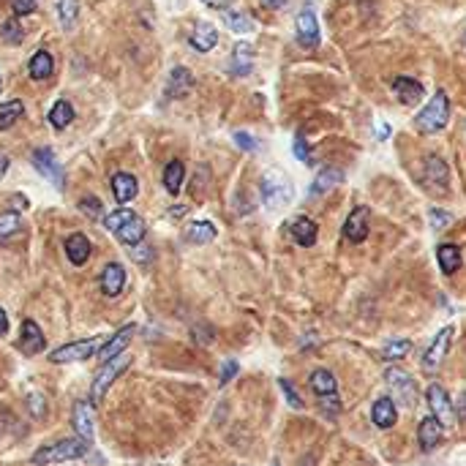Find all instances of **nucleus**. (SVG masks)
<instances>
[{"instance_id":"f257e3e1","label":"nucleus","mask_w":466,"mask_h":466,"mask_svg":"<svg viewBox=\"0 0 466 466\" xmlns=\"http://www.w3.org/2000/svg\"><path fill=\"white\" fill-rule=\"evenodd\" d=\"M447 120H450V98H447L445 91H436L434 98L425 104V109L418 112L415 126L425 134H436V131H442L447 126Z\"/></svg>"},{"instance_id":"f03ea898","label":"nucleus","mask_w":466,"mask_h":466,"mask_svg":"<svg viewBox=\"0 0 466 466\" xmlns=\"http://www.w3.org/2000/svg\"><path fill=\"white\" fill-rule=\"evenodd\" d=\"M85 456H88V442L85 439H66V442H55V445L36 450L30 461L36 466H47L60 464V461H77V458H85Z\"/></svg>"},{"instance_id":"7ed1b4c3","label":"nucleus","mask_w":466,"mask_h":466,"mask_svg":"<svg viewBox=\"0 0 466 466\" xmlns=\"http://www.w3.org/2000/svg\"><path fill=\"white\" fill-rule=\"evenodd\" d=\"M106 344L104 335H95V338H88V341H74V344H66L60 349H55L49 355L52 363H74V360H88V357H95L101 352V346Z\"/></svg>"},{"instance_id":"20e7f679","label":"nucleus","mask_w":466,"mask_h":466,"mask_svg":"<svg viewBox=\"0 0 466 466\" xmlns=\"http://www.w3.org/2000/svg\"><path fill=\"white\" fill-rule=\"evenodd\" d=\"M262 199L270 210H281L292 202V186L281 172H268L262 178Z\"/></svg>"},{"instance_id":"39448f33","label":"nucleus","mask_w":466,"mask_h":466,"mask_svg":"<svg viewBox=\"0 0 466 466\" xmlns=\"http://www.w3.org/2000/svg\"><path fill=\"white\" fill-rule=\"evenodd\" d=\"M450 344H453V327H442V330L436 333L434 344H431V346L425 349V355H422V371L425 373L439 371L442 360H445L447 352H450Z\"/></svg>"},{"instance_id":"423d86ee","label":"nucleus","mask_w":466,"mask_h":466,"mask_svg":"<svg viewBox=\"0 0 466 466\" xmlns=\"http://www.w3.org/2000/svg\"><path fill=\"white\" fill-rule=\"evenodd\" d=\"M126 366H129V357H126V355H120V357H115V360H109V363L101 366V371L95 373V379H93V387H91V404H101V398L106 395L109 384L115 382V376L123 371Z\"/></svg>"},{"instance_id":"0eeeda50","label":"nucleus","mask_w":466,"mask_h":466,"mask_svg":"<svg viewBox=\"0 0 466 466\" xmlns=\"http://www.w3.org/2000/svg\"><path fill=\"white\" fill-rule=\"evenodd\" d=\"M384 382H387V387L393 390L395 401H401V404H407V407H415V401H418V387H415V382L409 379V373H404L401 369H387V371H384Z\"/></svg>"},{"instance_id":"6e6552de","label":"nucleus","mask_w":466,"mask_h":466,"mask_svg":"<svg viewBox=\"0 0 466 466\" xmlns=\"http://www.w3.org/2000/svg\"><path fill=\"white\" fill-rule=\"evenodd\" d=\"M297 41L303 49L319 47V22H317V11L311 6H306L297 14Z\"/></svg>"},{"instance_id":"1a4fd4ad","label":"nucleus","mask_w":466,"mask_h":466,"mask_svg":"<svg viewBox=\"0 0 466 466\" xmlns=\"http://www.w3.org/2000/svg\"><path fill=\"white\" fill-rule=\"evenodd\" d=\"M33 167L47 178L52 186L63 188L66 183V175H63V167H60V161L55 158V153L49 150V147H41V150H33Z\"/></svg>"},{"instance_id":"9d476101","label":"nucleus","mask_w":466,"mask_h":466,"mask_svg":"<svg viewBox=\"0 0 466 466\" xmlns=\"http://www.w3.org/2000/svg\"><path fill=\"white\" fill-rule=\"evenodd\" d=\"M369 227H371V210L369 207H355L344 224V237L349 243H363L369 237Z\"/></svg>"},{"instance_id":"9b49d317","label":"nucleus","mask_w":466,"mask_h":466,"mask_svg":"<svg viewBox=\"0 0 466 466\" xmlns=\"http://www.w3.org/2000/svg\"><path fill=\"white\" fill-rule=\"evenodd\" d=\"M134 333H137V327L134 325H126L120 327L112 338H106V344L101 346V352H98V357L104 360V363H109V360H115V357H120L123 352H126V346L131 344V338H134Z\"/></svg>"},{"instance_id":"f8f14e48","label":"nucleus","mask_w":466,"mask_h":466,"mask_svg":"<svg viewBox=\"0 0 466 466\" xmlns=\"http://www.w3.org/2000/svg\"><path fill=\"white\" fill-rule=\"evenodd\" d=\"M428 407L434 409V418L439 420V425H450L456 420V412H453V404L447 398V393L439 387V384H431L428 387Z\"/></svg>"},{"instance_id":"ddd939ff","label":"nucleus","mask_w":466,"mask_h":466,"mask_svg":"<svg viewBox=\"0 0 466 466\" xmlns=\"http://www.w3.org/2000/svg\"><path fill=\"white\" fill-rule=\"evenodd\" d=\"M98 283H101V292L106 297H118L123 292V286H126V268L120 262H109L101 270V281Z\"/></svg>"},{"instance_id":"4468645a","label":"nucleus","mask_w":466,"mask_h":466,"mask_svg":"<svg viewBox=\"0 0 466 466\" xmlns=\"http://www.w3.org/2000/svg\"><path fill=\"white\" fill-rule=\"evenodd\" d=\"M450 183V169H447V164L439 158V156H431V158H425V186L434 188V191H445Z\"/></svg>"},{"instance_id":"2eb2a0df","label":"nucleus","mask_w":466,"mask_h":466,"mask_svg":"<svg viewBox=\"0 0 466 466\" xmlns=\"http://www.w3.org/2000/svg\"><path fill=\"white\" fill-rule=\"evenodd\" d=\"M442 434H445V428L439 425V420L434 418V415H428V418L420 420L418 442H420V447H422V450H434V447H439Z\"/></svg>"},{"instance_id":"dca6fc26","label":"nucleus","mask_w":466,"mask_h":466,"mask_svg":"<svg viewBox=\"0 0 466 466\" xmlns=\"http://www.w3.org/2000/svg\"><path fill=\"white\" fill-rule=\"evenodd\" d=\"M393 93H395V98H398L401 104L415 106V104H420V98H422V93H425V88L420 85L418 80H412V77H398V80L393 82Z\"/></svg>"},{"instance_id":"f3484780","label":"nucleus","mask_w":466,"mask_h":466,"mask_svg":"<svg viewBox=\"0 0 466 466\" xmlns=\"http://www.w3.org/2000/svg\"><path fill=\"white\" fill-rule=\"evenodd\" d=\"M19 349L22 355H39L44 349V333L33 319L22 322V338H19Z\"/></svg>"},{"instance_id":"a211bd4d","label":"nucleus","mask_w":466,"mask_h":466,"mask_svg":"<svg viewBox=\"0 0 466 466\" xmlns=\"http://www.w3.org/2000/svg\"><path fill=\"white\" fill-rule=\"evenodd\" d=\"M371 420L376 428H382V431H387V428H393L395 425V420H398V409H395V404H393V398H387V395H382L376 404H373L371 409Z\"/></svg>"},{"instance_id":"6ab92c4d","label":"nucleus","mask_w":466,"mask_h":466,"mask_svg":"<svg viewBox=\"0 0 466 466\" xmlns=\"http://www.w3.org/2000/svg\"><path fill=\"white\" fill-rule=\"evenodd\" d=\"M137 191H140V183H137L134 175H129V172H115L112 175V194H115V199L120 205L131 202L137 196Z\"/></svg>"},{"instance_id":"aec40b11","label":"nucleus","mask_w":466,"mask_h":466,"mask_svg":"<svg viewBox=\"0 0 466 466\" xmlns=\"http://www.w3.org/2000/svg\"><path fill=\"white\" fill-rule=\"evenodd\" d=\"M66 257L71 259V265H85L88 257H91V240L82 232H74L66 237Z\"/></svg>"},{"instance_id":"412c9836","label":"nucleus","mask_w":466,"mask_h":466,"mask_svg":"<svg viewBox=\"0 0 466 466\" xmlns=\"http://www.w3.org/2000/svg\"><path fill=\"white\" fill-rule=\"evenodd\" d=\"M254 66V47L248 41H240L237 47L232 49V57H230V71L234 77H245Z\"/></svg>"},{"instance_id":"4be33fe9","label":"nucleus","mask_w":466,"mask_h":466,"mask_svg":"<svg viewBox=\"0 0 466 466\" xmlns=\"http://www.w3.org/2000/svg\"><path fill=\"white\" fill-rule=\"evenodd\" d=\"M289 230H292V237H295V243H297V245H303V248L314 245V243H317V234H319L317 224H314V221H311L308 216H300V218H295Z\"/></svg>"},{"instance_id":"5701e85b","label":"nucleus","mask_w":466,"mask_h":466,"mask_svg":"<svg viewBox=\"0 0 466 466\" xmlns=\"http://www.w3.org/2000/svg\"><path fill=\"white\" fill-rule=\"evenodd\" d=\"M74 428H77L80 439H85V442L93 439V412H91V407L85 401L74 404Z\"/></svg>"},{"instance_id":"b1692460","label":"nucleus","mask_w":466,"mask_h":466,"mask_svg":"<svg viewBox=\"0 0 466 466\" xmlns=\"http://www.w3.org/2000/svg\"><path fill=\"white\" fill-rule=\"evenodd\" d=\"M216 44H218V33H216V28H213V25H207V22H199V25H196V30L191 33V47L196 49V52H210Z\"/></svg>"},{"instance_id":"393cba45","label":"nucleus","mask_w":466,"mask_h":466,"mask_svg":"<svg viewBox=\"0 0 466 466\" xmlns=\"http://www.w3.org/2000/svg\"><path fill=\"white\" fill-rule=\"evenodd\" d=\"M145 232H147L145 221H142L140 216L134 213V216H131V218H129V221H126V224H123V227H120L115 234H118V240H120V243H126V245H140Z\"/></svg>"},{"instance_id":"a878e982","label":"nucleus","mask_w":466,"mask_h":466,"mask_svg":"<svg viewBox=\"0 0 466 466\" xmlns=\"http://www.w3.org/2000/svg\"><path fill=\"white\" fill-rule=\"evenodd\" d=\"M436 259H439L442 273H447V276H453V273L461 268V251H458V245H453V243H442V245L436 248Z\"/></svg>"},{"instance_id":"bb28decb","label":"nucleus","mask_w":466,"mask_h":466,"mask_svg":"<svg viewBox=\"0 0 466 466\" xmlns=\"http://www.w3.org/2000/svg\"><path fill=\"white\" fill-rule=\"evenodd\" d=\"M308 384H311V390L317 393V395H335V390H338V382H335V376L327 371V369H317V371L311 373V379H308Z\"/></svg>"},{"instance_id":"cd10ccee","label":"nucleus","mask_w":466,"mask_h":466,"mask_svg":"<svg viewBox=\"0 0 466 466\" xmlns=\"http://www.w3.org/2000/svg\"><path fill=\"white\" fill-rule=\"evenodd\" d=\"M183 178H186V167H183V161H169L167 164V169H164V188L169 191V194H180V188H183Z\"/></svg>"},{"instance_id":"c85d7f7f","label":"nucleus","mask_w":466,"mask_h":466,"mask_svg":"<svg viewBox=\"0 0 466 466\" xmlns=\"http://www.w3.org/2000/svg\"><path fill=\"white\" fill-rule=\"evenodd\" d=\"M52 68H55V60H52V55L44 52V49L30 57V77H33V80H49V77H52Z\"/></svg>"},{"instance_id":"c756f323","label":"nucleus","mask_w":466,"mask_h":466,"mask_svg":"<svg viewBox=\"0 0 466 466\" xmlns=\"http://www.w3.org/2000/svg\"><path fill=\"white\" fill-rule=\"evenodd\" d=\"M341 180H344V172H341V169L327 167V169H322V172L317 175V180H314V186H311V194H314V196H317V194H325V191L338 186Z\"/></svg>"},{"instance_id":"7c9ffc66","label":"nucleus","mask_w":466,"mask_h":466,"mask_svg":"<svg viewBox=\"0 0 466 466\" xmlns=\"http://www.w3.org/2000/svg\"><path fill=\"white\" fill-rule=\"evenodd\" d=\"M191 88H194V77L188 74L186 68H175L169 74V95L180 98V95L191 93Z\"/></svg>"},{"instance_id":"2f4dec72","label":"nucleus","mask_w":466,"mask_h":466,"mask_svg":"<svg viewBox=\"0 0 466 466\" xmlns=\"http://www.w3.org/2000/svg\"><path fill=\"white\" fill-rule=\"evenodd\" d=\"M186 240L188 243H199V245L210 243V240H216V227L210 221H194V224H188Z\"/></svg>"},{"instance_id":"473e14b6","label":"nucleus","mask_w":466,"mask_h":466,"mask_svg":"<svg viewBox=\"0 0 466 466\" xmlns=\"http://www.w3.org/2000/svg\"><path fill=\"white\" fill-rule=\"evenodd\" d=\"M57 14H60V25L66 30H74L80 19V0H57Z\"/></svg>"},{"instance_id":"72a5a7b5","label":"nucleus","mask_w":466,"mask_h":466,"mask_svg":"<svg viewBox=\"0 0 466 466\" xmlns=\"http://www.w3.org/2000/svg\"><path fill=\"white\" fill-rule=\"evenodd\" d=\"M71 120H74V106H71L68 101H57V104L49 109V123H52L55 129H66Z\"/></svg>"},{"instance_id":"f704fd0d","label":"nucleus","mask_w":466,"mask_h":466,"mask_svg":"<svg viewBox=\"0 0 466 466\" xmlns=\"http://www.w3.org/2000/svg\"><path fill=\"white\" fill-rule=\"evenodd\" d=\"M22 112H25V104L22 101H8V104H3L0 106V131H6V129H11L19 118H22Z\"/></svg>"},{"instance_id":"c9c22d12","label":"nucleus","mask_w":466,"mask_h":466,"mask_svg":"<svg viewBox=\"0 0 466 466\" xmlns=\"http://www.w3.org/2000/svg\"><path fill=\"white\" fill-rule=\"evenodd\" d=\"M224 22H227V28H230L232 33H251V30H254V22H251L248 14H243V11H227V14H224Z\"/></svg>"},{"instance_id":"e433bc0d","label":"nucleus","mask_w":466,"mask_h":466,"mask_svg":"<svg viewBox=\"0 0 466 466\" xmlns=\"http://www.w3.org/2000/svg\"><path fill=\"white\" fill-rule=\"evenodd\" d=\"M409 349H412V341H407V338L387 341V344H384L382 357H384V360H401V357H407V355H409Z\"/></svg>"},{"instance_id":"4c0bfd02","label":"nucleus","mask_w":466,"mask_h":466,"mask_svg":"<svg viewBox=\"0 0 466 466\" xmlns=\"http://www.w3.org/2000/svg\"><path fill=\"white\" fill-rule=\"evenodd\" d=\"M0 36H3V41H8V44H22V36H25L22 22H19V19H6V22L0 25Z\"/></svg>"},{"instance_id":"58836bf2","label":"nucleus","mask_w":466,"mask_h":466,"mask_svg":"<svg viewBox=\"0 0 466 466\" xmlns=\"http://www.w3.org/2000/svg\"><path fill=\"white\" fill-rule=\"evenodd\" d=\"M134 216V210H129V207H120V210H115V213H109L106 218H104V227L109 230V232H118L129 218Z\"/></svg>"},{"instance_id":"ea45409f","label":"nucleus","mask_w":466,"mask_h":466,"mask_svg":"<svg viewBox=\"0 0 466 466\" xmlns=\"http://www.w3.org/2000/svg\"><path fill=\"white\" fill-rule=\"evenodd\" d=\"M22 230V218L17 213H3L0 216V240L8 237V234H17Z\"/></svg>"},{"instance_id":"a19ab883","label":"nucleus","mask_w":466,"mask_h":466,"mask_svg":"<svg viewBox=\"0 0 466 466\" xmlns=\"http://www.w3.org/2000/svg\"><path fill=\"white\" fill-rule=\"evenodd\" d=\"M281 390H283V395H286V404L292 407V409H303V401H300V395H297V390L292 387V382L289 379H279Z\"/></svg>"},{"instance_id":"79ce46f5","label":"nucleus","mask_w":466,"mask_h":466,"mask_svg":"<svg viewBox=\"0 0 466 466\" xmlns=\"http://www.w3.org/2000/svg\"><path fill=\"white\" fill-rule=\"evenodd\" d=\"M80 210H82L85 216H91V218H101V213H104V207H101V202H98L95 196L80 199Z\"/></svg>"},{"instance_id":"37998d69","label":"nucleus","mask_w":466,"mask_h":466,"mask_svg":"<svg viewBox=\"0 0 466 466\" xmlns=\"http://www.w3.org/2000/svg\"><path fill=\"white\" fill-rule=\"evenodd\" d=\"M428 216H431V227H434V230H445V227L453 221V216H450L447 210H439V207H431Z\"/></svg>"},{"instance_id":"c03bdc74","label":"nucleus","mask_w":466,"mask_h":466,"mask_svg":"<svg viewBox=\"0 0 466 466\" xmlns=\"http://www.w3.org/2000/svg\"><path fill=\"white\" fill-rule=\"evenodd\" d=\"M36 6H39V0H11V8H14V14H19V17L33 14Z\"/></svg>"},{"instance_id":"a18cd8bd","label":"nucleus","mask_w":466,"mask_h":466,"mask_svg":"<svg viewBox=\"0 0 466 466\" xmlns=\"http://www.w3.org/2000/svg\"><path fill=\"white\" fill-rule=\"evenodd\" d=\"M28 407H30V412H33L36 418H41L44 409H47V407H44V398H41L39 393H30V395H28Z\"/></svg>"},{"instance_id":"49530a36","label":"nucleus","mask_w":466,"mask_h":466,"mask_svg":"<svg viewBox=\"0 0 466 466\" xmlns=\"http://www.w3.org/2000/svg\"><path fill=\"white\" fill-rule=\"evenodd\" d=\"M234 142H237L243 150H248V153H254V150L259 147V142L254 140V137H248V134H243V131H237V134H234Z\"/></svg>"},{"instance_id":"de8ad7c7","label":"nucleus","mask_w":466,"mask_h":466,"mask_svg":"<svg viewBox=\"0 0 466 466\" xmlns=\"http://www.w3.org/2000/svg\"><path fill=\"white\" fill-rule=\"evenodd\" d=\"M237 369H240V366H237L234 360H227V363H224V369H221V376H218V384H227L234 373H237Z\"/></svg>"},{"instance_id":"09e8293b","label":"nucleus","mask_w":466,"mask_h":466,"mask_svg":"<svg viewBox=\"0 0 466 466\" xmlns=\"http://www.w3.org/2000/svg\"><path fill=\"white\" fill-rule=\"evenodd\" d=\"M295 156H297L300 161H308V158H311V156H308V145H306L303 137H295Z\"/></svg>"},{"instance_id":"8fccbe9b","label":"nucleus","mask_w":466,"mask_h":466,"mask_svg":"<svg viewBox=\"0 0 466 466\" xmlns=\"http://www.w3.org/2000/svg\"><path fill=\"white\" fill-rule=\"evenodd\" d=\"M322 409L330 412V415H335V412H341V404H338V398L335 395H325V401H322Z\"/></svg>"},{"instance_id":"3c124183","label":"nucleus","mask_w":466,"mask_h":466,"mask_svg":"<svg viewBox=\"0 0 466 466\" xmlns=\"http://www.w3.org/2000/svg\"><path fill=\"white\" fill-rule=\"evenodd\" d=\"M456 418L466 420V393H461L458 401H456Z\"/></svg>"},{"instance_id":"603ef678","label":"nucleus","mask_w":466,"mask_h":466,"mask_svg":"<svg viewBox=\"0 0 466 466\" xmlns=\"http://www.w3.org/2000/svg\"><path fill=\"white\" fill-rule=\"evenodd\" d=\"M387 137H390V123H379V126H376V140L384 142Z\"/></svg>"},{"instance_id":"864d4df0","label":"nucleus","mask_w":466,"mask_h":466,"mask_svg":"<svg viewBox=\"0 0 466 466\" xmlns=\"http://www.w3.org/2000/svg\"><path fill=\"white\" fill-rule=\"evenodd\" d=\"M8 333V317H6V311L0 308V335H6Z\"/></svg>"},{"instance_id":"5fc2aeb1","label":"nucleus","mask_w":466,"mask_h":466,"mask_svg":"<svg viewBox=\"0 0 466 466\" xmlns=\"http://www.w3.org/2000/svg\"><path fill=\"white\" fill-rule=\"evenodd\" d=\"M202 3H207V6H213V8H224V6L232 3V0H202Z\"/></svg>"},{"instance_id":"6e6d98bb","label":"nucleus","mask_w":466,"mask_h":466,"mask_svg":"<svg viewBox=\"0 0 466 466\" xmlns=\"http://www.w3.org/2000/svg\"><path fill=\"white\" fill-rule=\"evenodd\" d=\"M11 202H14V207H22V210L28 207V199H25V196H14Z\"/></svg>"},{"instance_id":"4d7b16f0","label":"nucleus","mask_w":466,"mask_h":466,"mask_svg":"<svg viewBox=\"0 0 466 466\" xmlns=\"http://www.w3.org/2000/svg\"><path fill=\"white\" fill-rule=\"evenodd\" d=\"M262 3H265V6H270V8H281L286 0H262Z\"/></svg>"},{"instance_id":"13d9d810","label":"nucleus","mask_w":466,"mask_h":466,"mask_svg":"<svg viewBox=\"0 0 466 466\" xmlns=\"http://www.w3.org/2000/svg\"><path fill=\"white\" fill-rule=\"evenodd\" d=\"M6 169H8V158H6V156H0V178L6 175Z\"/></svg>"},{"instance_id":"bf43d9fd","label":"nucleus","mask_w":466,"mask_h":466,"mask_svg":"<svg viewBox=\"0 0 466 466\" xmlns=\"http://www.w3.org/2000/svg\"><path fill=\"white\" fill-rule=\"evenodd\" d=\"M183 213H186V207H172L169 210V216H183Z\"/></svg>"},{"instance_id":"052dcab7","label":"nucleus","mask_w":466,"mask_h":466,"mask_svg":"<svg viewBox=\"0 0 466 466\" xmlns=\"http://www.w3.org/2000/svg\"><path fill=\"white\" fill-rule=\"evenodd\" d=\"M0 91H3V80H0Z\"/></svg>"}]
</instances>
